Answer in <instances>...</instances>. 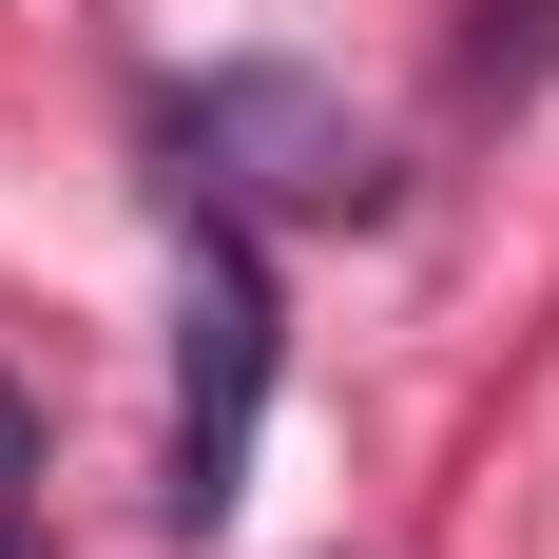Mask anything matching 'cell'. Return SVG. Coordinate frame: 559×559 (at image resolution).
I'll return each instance as SVG.
<instances>
[{
  "label": "cell",
  "mask_w": 559,
  "mask_h": 559,
  "mask_svg": "<svg viewBox=\"0 0 559 559\" xmlns=\"http://www.w3.org/2000/svg\"><path fill=\"white\" fill-rule=\"evenodd\" d=\"M559 78V0H483L463 20V97H540Z\"/></svg>",
  "instance_id": "obj_3"
},
{
  "label": "cell",
  "mask_w": 559,
  "mask_h": 559,
  "mask_svg": "<svg viewBox=\"0 0 559 559\" xmlns=\"http://www.w3.org/2000/svg\"><path fill=\"white\" fill-rule=\"evenodd\" d=\"M0 559H20V405H0Z\"/></svg>",
  "instance_id": "obj_4"
},
{
  "label": "cell",
  "mask_w": 559,
  "mask_h": 559,
  "mask_svg": "<svg viewBox=\"0 0 559 559\" xmlns=\"http://www.w3.org/2000/svg\"><path fill=\"white\" fill-rule=\"evenodd\" d=\"M174 174H213V213H367L386 155H367V116L329 78H289V58H213L193 97H174Z\"/></svg>",
  "instance_id": "obj_2"
},
{
  "label": "cell",
  "mask_w": 559,
  "mask_h": 559,
  "mask_svg": "<svg viewBox=\"0 0 559 559\" xmlns=\"http://www.w3.org/2000/svg\"><path fill=\"white\" fill-rule=\"evenodd\" d=\"M251 425H271V251H251V213H174V540H213L231 502H251Z\"/></svg>",
  "instance_id": "obj_1"
}]
</instances>
